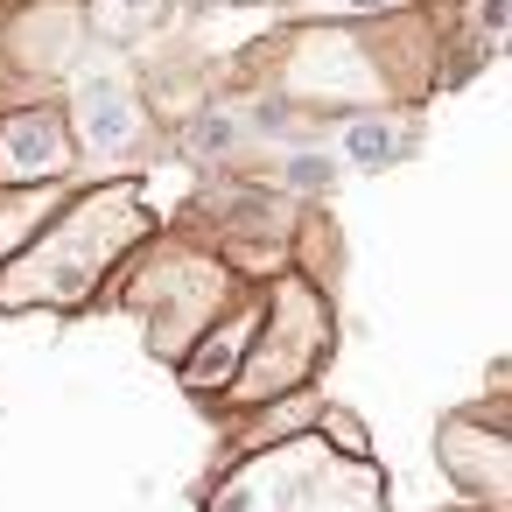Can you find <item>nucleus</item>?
I'll use <instances>...</instances> for the list:
<instances>
[{
    "mask_svg": "<svg viewBox=\"0 0 512 512\" xmlns=\"http://www.w3.org/2000/svg\"><path fill=\"white\" fill-rule=\"evenodd\" d=\"M155 239V211L141 183H92L64 197L8 260H0V309H92L141 246Z\"/></svg>",
    "mask_w": 512,
    "mask_h": 512,
    "instance_id": "f257e3e1",
    "label": "nucleus"
},
{
    "mask_svg": "<svg viewBox=\"0 0 512 512\" xmlns=\"http://www.w3.org/2000/svg\"><path fill=\"white\" fill-rule=\"evenodd\" d=\"M204 512H386V477L372 456H344L316 428L274 435L253 456H239Z\"/></svg>",
    "mask_w": 512,
    "mask_h": 512,
    "instance_id": "f03ea898",
    "label": "nucleus"
},
{
    "mask_svg": "<svg viewBox=\"0 0 512 512\" xmlns=\"http://www.w3.org/2000/svg\"><path fill=\"white\" fill-rule=\"evenodd\" d=\"M330 337H337L330 295H323L309 274L274 267V281H267V295H260L253 344H246L239 372L225 379V400H232V407H274V400L302 393V386L323 372Z\"/></svg>",
    "mask_w": 512,
    "mask_h": 512,
    "instance_id": "7ed1b4c3",
    "label": "nucleus"
},
{
    "mask_svg": "<svg viewBox=\"0 0 512 512\" xmlns=\"http://www.w3.org/2000/svg\"><path fill=\"white\" fill-rule=\"evenodd\" d=\"M120 295V288H113ZM232 295H239V274L225 267V260H211V253H197V246H141V274L127 281V295L120 302H134L141 316H148V351L155 358H183L225 309H232Z\"/></svg>",
    "mask_w": 512,
    "mask_h": 512,
    "instance_id": "20e7f679",
    "label": "nucleus"
},
{
    "mask_svg": "<svg viewBox=\"0 0 512 512\" xmlns=\"http://www.w3.org/2000/svg\"><path fill=\"white\" fill-rule=\"evenodd\" d=\"M64 120H71V134L85 141L92 162H127V155L148 148V106H141L134 78H120V71H78Z\"/></svg>",
    "mask_w": 512,
    "mask_h": 512,
    "instance_id": "39448f33",
    "label": "nucleus"
},
{
    "mask_svg": "<svg viewBox=\"0 0 512 512\" xmlns=\"http://www.w3.org/2000/svg\"><path fill=\"white\" fill-rule=\"evenodd\" d=\"M505 428H498V407L484 400V414H456L442 421V470L456 477V491H470L484 512H505L512 505V470H505Z\"/></svg>",
    "mask_w": 512,
    "mask_h": 512,
    "instance_id": "423d86ee",
    "label": "nucleus"
},
{
    "mask_svg": "<svg viewBox=\"0 0 512 512\" xmlns=\"http://www.w3.org/2000/svg\"><path fill=\"white\" fill-rule=\"evenodd\" d=\"M78 169V134L64 106L0 113V183H64Z\"/></svg>",
    "mask_w": 512,
    "mask_h": 512,
    "instance_id": "0eeeda50",
    "label": "nucleus"
},
{
    "mask_svg": "<svg viewBox=\"0 0 512 512\" xmlns=\"http://www.w3.org/2000/svg\"><path fill=\"white\" fill-rule=\"evenodd\" d=\"M253 323H260V302H239L232 295V309L204 330V344L197 351H183V386L190 393H225V379L239 372V358H246V344H253Z\"/></svg>",
    "mask_w": 512,
    "mask_h": 512,
    "instance_id": "6e6552de",
    "label": "nucleus"
},
{
    "mask_svg": "<svg viewBox=\"0 0 512 512\" xmlns=\"http://www.w3.org/2000/svg\"><path fill=\"white\" fill-rule=\"evenodd\" d=\"M64 197H71L64 183H0V260H8Z\"/></svg>",
    "mask_w": 512,
    "mask_h": 512,
    "instance_id": "1a4fd4ad",
    "label": "nucleus"
},
{
    "mask_svg": "<svg viewBox=\"0 0 512 512\" xmlns=\"http://www.w3.org/2000/svg\"><path fill=\"white\" fill-rule=\"evenodd\" d=\"M85 15L106 43H141L148 29H162L169 0H85Z\"/></svg>",
    "mask_w": 512,
    "mask_h": 512,
    "instance_id": "9d476101",
    "label": "nucleus"
},
{
    "mask_svg": "<svg viewBox=\"0 0 512 512\" xmlns=\"http://www.w3.org/2000/svg\"><path fill=\"white\" fill-rule=\"evenodd\" d=\"M302 22H386V15H407L421 0H288Z\"/></svg>",
    "mask_w": 512,
    "mask_h": 512,
    "instance_id": "9b49d317",
    "label": "nucleus"
},
{
    "mask_svg": "<svg viewBox=\"0 0 512 512\" xmlns=\"http://www.w3.org/2000/svg\"><path fill=\"white\" fill-rule=\"evenodd\" d=\"M393 141H400V127H386V120H358V127L344 134V148H351L358 162H386V155H393Z\"/></svg>",
    "mask_w": 512,
    "mask_h": 512,
    "instance_id": "f8f14e48",
    "label": "nucleus"
},
{
    "mask_svg": "<svg viewBox=\"0 0 512 512\" xmlns=\"http://www.w3.org/2000/svg\"><path fill=\"white\" fill-rule=\"evenodd\" d=\"M477 512H484V505H477Z\"/></svg>",
    "mask_w": 512,
    "mask_h": 512,
    "instance_id": "ddd939ff",
    "label": "nucleus"
}]
</instances>
